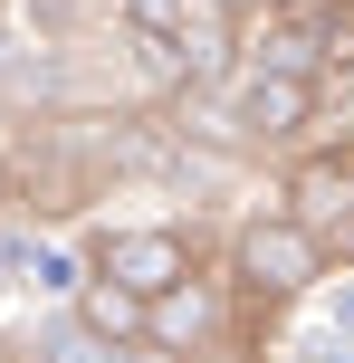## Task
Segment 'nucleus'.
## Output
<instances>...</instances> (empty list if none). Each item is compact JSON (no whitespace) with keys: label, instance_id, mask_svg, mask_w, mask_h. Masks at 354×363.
Wrapping results in <instances>:
<instances>
[{"label":"nucleus","instance_id":"nucleus-1","mask_svg":"<svg viewBox=\"0 0 354 363\" xmlns=\"http://www.w3.org/2000/svg\"><path fill=\"white\" fill-rule=\"evenodd\" d=\"M221 268H230V287H240L249 306H297V296H316L326 277H336V239L306 230V220L278 211V201H259V211L230 220Z\"/></svg>","mask_w":354,"mask_h":363},{"label":"nucleus","instance_id":"nucleus-2","mask_svg":"<svg viewBox=\"0 0 354 363\" xmlns=\"http://www.w3.org/2000/svg\"><path fill=\"white\" fill-rule=\"evenodd\" d=\"M240 315H249V296L230 287V268H192L182 287L153 296L144 345H153V354H172V363H221V345L240 335Z\"/></svg>","mask_w":354,"mask_h":363},{"label":"nucleus","instance_id":"nucleus-3","mask_svg":"<svg viewBox=\"0 0 354 363\" xmlns=\"http://www.w3.org/2000/svg\"><path fill=\"white\" fill-rule=\"evenodd\" d=\"M230 115H240L249 153H297L306 134L326 125V86L316 77H268V67H230Z\"/></svg>","mask_w":354,"mask_h":363},{"label":"nucleus","instance_id":"nucleus-4","mask_svg":"<svg viewBox=\"0 0 354 363\" xmlns=\"http://www.w3.org/2000/svg\"><path fill=\"white\" fill-rule=\"evenodd\" d=\"M278 211H297L306 230H326L336 249L354 239V144H345V134L297 144V153L278 163Z\"/></svg>","mask_w":354,"mask_h":363},{"label":"nucleus","instance_id":"nucleus-5","mask_svg":"<svg viewBox=\"0 0 354 363\" xmlns=\"http://www.w3.org/2000/svg\"><path fill=\"white\" fill-rule=\"evenodd\" d=\"M87 258H96V277H125L134 296H163V287H182L201 268V239L182 220H134V230H106Z\"/></svg>","mask_w":354,"mask_h":363},{"label":"nucleus","instance_id":"nucleus-6","mask_svg":"<svg viewBox=\"0 0 354 363\" xmlns=\"http://www.w3.org/2000/svg\"><path fill=\"white\" fill-rule=\"evenodd\" d=\"M29 354H38V363H172V354H153V345H115V335H96L77 306H38Z\"/></svg>","mask_w":354,"mask_h":363},{"label":"nucleus","instance_id":"nucleus-7","mask_svg":"<svg viewBox=\"0 0 354 363\" xmlns=\"http://www.w3.org/2000/svg\"><path fill=\"white\" fill-rule=\"evenodd\" d=\"M10 19H19V38H29V48L77 57L96 19H115V0H10Z\"/></svg>","mask_w":354,"mask_h":363},{"label":"nucleus","instance_id":"nucleus-8","mask_svg":"<svg viewBox=\"0 0 354 363\" xmlns=\"http://www.w3.org/2000/svg\"><path fill=\"white\" fill-rule=\"evenodd\" d=\"M87 277H96V258H87V249H67V239H29L19 296H29V306H77V296H87Z\"/></svg>","mask_w":354,"mask_h":363},{"label":"nucleus","instance_id":"nucleus-9","mask_svg":"<svg viewBox=\"0 0 354 363\" xmlns=\"http://www.w3.org/2000/svg\"><path fill=\"white\" fill-rule=\"evenodd\" d=\"M77 315H87L96 335H115V345H144V325H153V296H134L125 277H87Z\"/></svg>","mask_w":354,"mask_h":363},{"label":"nucleus","instance_id":"nucleus-10","mask_svg":"<svg viewBox=\"0 0 354 363\" xmlns=\"http://www.w3.org/2000/svg\"><path fill=\"white\" fill-rule=\"evenodd\" d=\"M306 306H316V335H336V345H354V258L336 277H326L316 296H306Z\"/></svg>","mask_w":354,"mask_h":363},{"label":"nucleus","instance_id":"nucleus-11","mask_svg":"<svg viewBox=\"0 0 354 363\" xmlns=\"http://www.w3.org/2000/svg\"><path fill=\"white\" fill-rule=\"evenodd\" d=\"M201 0H115V29H182Z\"/></svg>","mask_w":354,"mask_h":363},{"label":"nucleus","instance_id":"nucleus-12","mask_svg":"<svg viewBox=\"0 0 354 363\" xmlns=\"http://www.w3.org/2000/svg\"><path fill=\"white\" fill-rule=\"evenodd\" d=\"M326 125L354 144V67H336V86H326Z\"/></svg>","mask_w":354,"mask_h":363},{"label":"nucleus","instance_id":"nucleus-13","mask_svg":"<svg viewBox=\"0 0 354 363\" xmlns=\"http://www.w3.org/2000/svg\"><path fill=\"white\" fill-rule=\"evenodd\" d=\"M211 10H230V19H240V29H249V19H268V10H278V0H211Z\"/></svg>","mask_w":354,"mask_h":363}]
</instances>
